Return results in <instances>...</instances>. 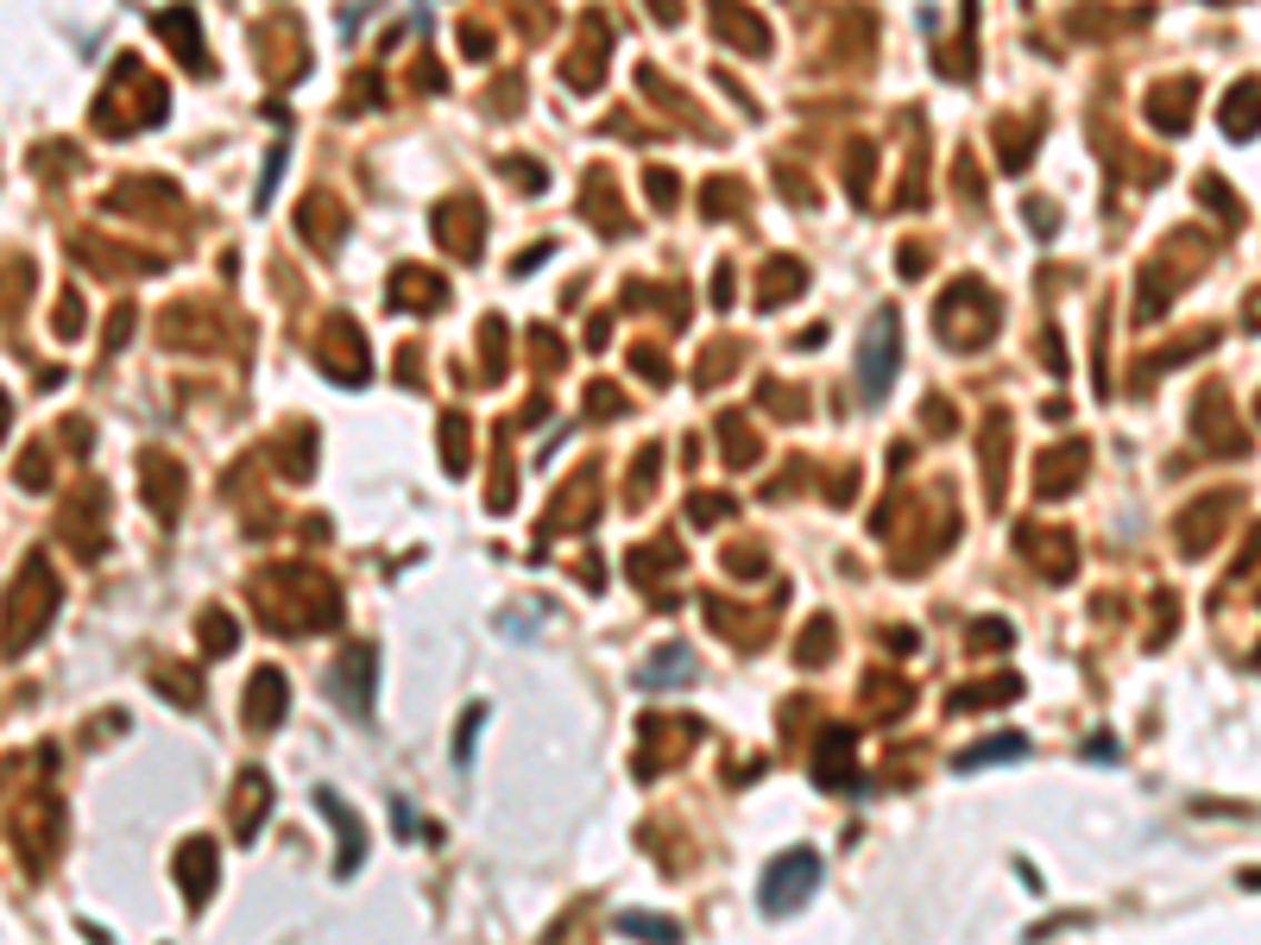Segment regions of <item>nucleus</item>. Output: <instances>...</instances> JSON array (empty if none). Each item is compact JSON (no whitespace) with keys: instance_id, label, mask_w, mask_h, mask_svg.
Segmentation results:
<instances>
[{"instance_id":"1","label":"nucleus","mask_w":1261,"mask_h":945,"mask_svg":"<svg viewBox=\"0 0 1261 945\" xmlns=\"http://www.w3.org/2000/svg\"><path fill=\"white\" fill-rule=\"evenodd\" d=\"M933 322H940V334H947V348L971 353L978 341H990V322H997V296H990L978 278H959V284L933 303Z\"/></svg>"},{"instance_id":"2","label":"nucleus","mask_w":1261,"mask_h":945,"mask_svg":"<svg viewBox=\"0 0 1261 945\" xmlns=\"http://www.w3.org/2000/svg\"><path fill=\"white\" fill-rule=\"evenodd\" d=\"M814 883H820V857L814 851H789V857H777L770 876H763V914H770V921H777V914H795Z\"/></svg>"},{"instance_id":"3","label":"nucleus","mask_w":1261,"mask_h":945,"mask_svg":"<svg viewBox=\"0 0 1261 945\" xmlns=\"http://www.w3.org/2000/svg\"><path fill=\"white\" fill-rule=\"evenodd\" d=\"M895 360H902V334H895V309H883L864 334V353H858V385L864 398H883L895 379Z\"/></svg>"},{"instance_id":"4","label":"nucleus","mask_w":1261,"mask_h":945,"mask_svg":"<svg viewBox=\"0 0 1261 945\" xmlns=\"http://www.w3.org/2000/svg\"><path fill=\"white\" fill-rule=\"evenodd\" d=\"M372 668H379L372 643H348V650L334 656V668H329V694L341 700L353 718H367V713H372Z\"/></svg>"},{"instance_id":"5","label":"nucleus","mask_w":1261,"mask_h":945,"mask_svg":"<svg viewBox=\"0 0 1261 945\" xmlns=\"http://www.w3.org/2000/svg\"><path fill=\"white\" fill-rule=\"evenodd\" d=\"M436 228H442V247L454 252V259H473L480 240H486V209L473 195H448L442 209H436Z\"/></svg>"},{"instance_id":"6","label":"nucleus","mask_w":1261,"mask_h":945,"mask_svg":"<svg viewBox=\"0 0 1261 945\" xmlns=\"http://www.w3.org/2000/svg\"><path fill=\"white\" fill-rule=\"evenodd\" d=\"M284 706H291V694H284V675L278 668H259L247 687V725L252 732H272L278 718H284Z\"/></svg>"},{"instance_id":"7","label":"nucleus","mask_w":1261,"mask_h":945,"mask_svg":"<svg viewBox=\"0 0 1261 945\" xmlns=\"http://www.w3.org/2000/svg\"><path fill=\"white\" fill-rule=\"evenodd\" d=\"M713 26H719V39L725 44H738V51H751V58H763L770 51V39H763V20H751L738 0H713Z\"/></svg>"},{"instance_id":"8","label":"nucleus","mask_w":1261,"mask_h":945,"mask_svg":"<svg viewBox=\"0 0 1261 945\" xmlns=\"http://www.w3.org/2000/svg\"><path fill=\"white\" fill-rule=\"evenodd\" d=\"M606 51H612V32L593 20V32H587V51H574V58H568V89L593 95V89L606 82Z\"/></svg>"},{"instance_id":"9","label":"nucleus","mask_w":1261,"mask_h":945,"mask_svg":"<svg viewBox=\"0 0 1261 945\" xmlns=\"http://www.w3.org/2000/svg\"><path fill=\"white\" fill-rule=\"evenodd\" d=\"M177 876H183V888H190V907L209 902V888H214V845L209 838H190V845L177 851Z\"/></svg>"},{"instance_id":"10","label":"nucleus","mask_w":1261,"mask_h":945,"mask_svg":"<svg viewBox=\"0 0 1261 945\" xmlns=\"http://www.w3.org/2000/svg\"><path fill=\"white\" fill-rule=\"evenodd\" d=\"M316 807L334 813V826H341V876H353V869H360V851H367V826H360L353 807L341 801V794H329V788L316 794Z\"/></svg>"},{"instance_id":"11","label":"nucleus","mask_w":1261,"mask_h":945,"mask_svg":"<svg viewBox=\"0 0 1261 945\" xmlns=\"http://www.w3.org/2000/svg\"><path fill=\"white\" fill-rule=\"evenodd\" d=\"M1079 466H1085V442H1067L1060 454H1041V461H1034V485H1041L1048 499H1067Z\"/></svg>"},{"instance_id":"12","label":"nucleus","mask_w":1261,"mask_h":945,"mask_svg":"<svg viewBox=\"0 0 1261 945\" xmlns=\"http://www.w3.org/2000/svg\"><path fill=\"white\" fill-rule=\"evenodd\" d=\"M442 303H448V290H442V278H436V271H423V265H404V271H398L391 309H442Z\"/></svg>"},{"instance_id":"13","label":"nucleus","mask_w":1261,"mask_h":945,"mask_svg":"<svg viewBox=\"0 0 1261 945\" xmlns=\"http://www.w3.org/2000/svg\"><path fill=\"white\" fill-rule=\"evenodd\" d=\"M814 775L833 782V788H852V732H827L820 737V756H814Z\"/></svg>"},{"instance_id":"14","label":"nucleus","mask_w":1261,"mask_h":945,"mask_svg":"<svg viewBox=\"0 0 1261 945\" xmlns=\"http://www.w3.org/2000/svg\"><path fill=\"white\" fill-rule=\"evenodd\" d=\"M1015 756H1029V737H1022V732H1003L997 744H971V751H959V770H984V763H1015Z\"/></svg>"},{"instance_id":"15","label":"nucleus","mask_w":1261,"mask_h":945,"mask_svg":"<svg viewBox=\"0 0 1261 945\" xmlns=\"http://www.w3.org/2000/svg\"><path fill=\"white\" fill-rule=\"evenodd\" d=\"M158 26H164V39H171L177 51H183V63H190V70H209V58H202V44H196V13H190V7H177V13H164V20H158Z\"/></svg>"},{"instance_id":"16","label":"nucleus","mask_w":1261,"mask_h":945,"mask_svg":"<svg viewBox=\"0 0 1261 945\" xmlns=\"http://www.w3.org/2000/svg\"><path fill=\"white\" fill-rule=\"evenodd\" d=\"M1223 127H1230V139H1249V133H1255V127H1261V89H1249V82H1242L1237 95L1223 101Z\"/></svg>"},{"instance_id":"17","label":"nucleus","mask_w":1261,"mask_h":945,"mask_svg":"<svg viewBox=\"0 0 1261 945\" xmlns=\"http://www.w3.org/2000/svg\"><path fill=\"white\" fill-rule=\"evenodd\" d=\"M259 813H266V775L247 770V775H240V813H233V832H240V838H252V832H259Z\"/></svg>"},{"instance_id":"18","label":"nucleus","mask_w":1261,"mask_h":945,"mask_svg":"<svg viewBox=\"0 0 1261 945\" xmlns=\"http://www.w3.org/2000/svg\"><path fill=\"white\" fill-rule=\"evenodd\" d=\"M1148 120H1154V127H1180V120H1192V82H1173V89H1161V95H1148Z\"/></svg>"},{"instance_id":"19","label":"nucleus","mask_w":1261,"mask_h":945,"mask_svg":"<svg viewBox=\"0 0 1261 945\" xmlns=\"http://www.w3.org/2000/svg\"><path fill=\"white\" fill-rule=\"evenodd\" d=\"M801 278H808V271H801V259H777V265H770V284H763V296H757V303L777 309V303H789V296H801Z\"/></svg>"},{"instance_id":"20","label":"nucleus","mask_w":1261,"mask_h":945,"mask_svg":"<svg viewBox=\"0 0 1261 945\" xmlns=\"http://www.w3.org/2000/svg\"><path fill=\"white\" fill-rule=\"evenodd\" d=\"M619 933H643V939H681V926L662 921V914H619Z\"/></svg>"},{"instance_id":"21","label":"nucleus","mask_w":1261,"mask_h":945,"mask_svg":"<svg viewBox=\"0 0 1261 945\" xmlns=\"http://www.w3.org/2000/svg\"><path fill=\"white\" fill-rule=\"evenodd\" d=\"M669 675H681V681H688V675H694V656H688V650H662V656L650 662V675H643V681L657 687V681H669Z\"/></svg>"},{"instance_id":"22","label":"nucleus","mask_w":1261,"mask_h":945,"mask_svg":"<svg viewBox=\"0 0 1261 945\" xmlns=\"http://www.w3.org/2000/svg\"><path fill=\"white\" fill-rule=\"evenodd\" d=\"M997 152H1003V171H1022V164H1029V133H1022V127H1003V133H997Z\"/></svg>"},{"instance_id":"23","label":"nucleus","mask_w":1261,"mask_h":945,"mask_svg":"<svg viewBox=\"0 0 1261 945\" xmlns=\"http://www.w3.org/2000/svg\"><path fill=\"white\" fill-rule=\"evenodd\" d=\"M461 435H467V423H461V416H448V423H442V461H448V473H461V466H467V442H461Z\"/></svg>"},{"instance_id":"24","label":"nucleus","mask_w":1261,"mask_h":945,"mask_svg":"<svg viewBox=\"0 0 1261 945\" xmlns=\"http://www.w3.org/2000/svg\"><path fill=\"white\" fill-rule=\"evenodd\" d=\"M827 631H833L827 617H814V624H808V643H801V650H795V662H801V668H814V662L827 656Z\"/></svg>"},{"instance_id":"25","label":"nucleus","mask_w":1261,"mask_h":945,"mask_svg":"<svg viewBox=\"0 0 1261 945\" xmlns=\"http://www.w3.org/2000/svg\"><path fill=\"white\" fill-rule=\"evenodd\" d=\"M240 643V631H233V617L209 612V656H221V650H233Z\"/></svg>"},{"instance_id":"26","label":"nucleus","mask_w":1261,"mask_h":945,"mask_svg":"<svg viewBox=\"0 0 1261 945\" xmlns=\"http://www.w3.org/2000/svg\"><path fill=\"white\" fill-rule=\"evenodd\" d=\"M971 643H978V650H1009V624H1003V617H990V624H971Z\"/></svg>"},{"instance_id":"27","label":"nucleus","mask_w":1261,"mask_h":945,"mask_svg":"<svg viewBox=\"0 0 1261 945\" xmlns=\"http://www.w3.org/2000/svg\"><path fill=\"white\" fill-rule=\"evenodd\" d=\"M461 51H467V58H492V32H486L480 20H467L461 26Z\"/></svg>"},{"instance_id":"28","label":"nucleus","mask_w":1261,"mask_h":945,"mask_svg":"<svg viewBox=\"0 0 1261 945\" xmlns=\"http://www.w3.org/2000/svg\"><path fill=\"white\" fill-rule=\"evenodd\" d=\"M725 209H738V190L725 177H713V183H707V214H725Z\"/></svg>"},{"instance_id":"29","label":"nucleus","mask_w":1261,"mask_h":945,"mask_svg":"<svg viewBox=\"0 0 1261 945\" xmlns=\"http://www.w3.org/2000/svg\"><path fill=\"white\" fill-rule=\"evenodd\" d=\"M643 183H650V202H657V209H669V202H675V177H669V171H650Z\"/></svg>"},{"instance_id":"30","label":"nucleus","mask_w":1261,"mask_h":945,"mask_svg":"<svg viewBox=\"0 0 1261 945\" xmlns=\"http://www.w3.org/2000/svg\"><path fill=\"white\" fill-rule=\"evenodd\" d=\"M725 511H732V499H694V523H713Z\"/></svg>"},{"instance_id":"31","label":"nucleus","mask_w":1261,"mask_h":945,"mask_svg":"<svg viewBox=\"0 0 1261 945\" xmlns=\"http://www.w3.org/2000/svg\"><path fill=\"white\" fill-rule=\"evenodd\" d=\"M657 7V20H681V0H650Z\"/></svg>"},{"instance_id":"32","label":"nucleus","mask_w":1261,"mask_h":945,"mask_svg":"<svg viewBox=\"0 0 1261 945\" xmlns=\"http://www.w3.org/2000/svg\"><path fill=\"white\" fill-rule=\"evenodd\" d=\"M1242 883H1261V869H1249V876H1242Z\"/></svg>"}]
</instances>
